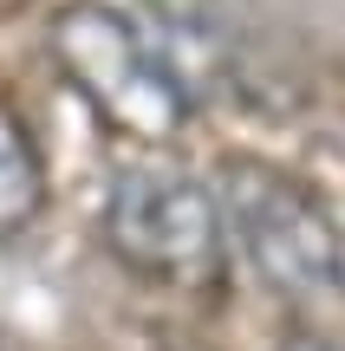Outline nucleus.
Segmentation results:
<instances>
[{
    "label": "nucleus",
    "instance_id": "f257e3e1",
    "mask_svg": "<svg viewBox=\"0 0 345 351\" xmlns=\"http://www.w3.org/2000/svg\"><path fill=\"white\" fill-rule=\"evenodd\" d=\"M104 247L137 280L169 293H222L228 280V208L182 163H130L104 189Z\"/></svg>",
    "mask_w": 345,
    "mask_h": 351
},
{
    "label": "nucleus",
    "instance_id": "f03ea898",
    "mask_svg": "<svg viewBox=\"0 0 345 351\" xmlns=\"http://www.w3.org/2000/svg\"><path fill=\"white\" fill-rule=\"evenodd\" d=\"M228 234L241 247L248 274L281 300H313L320 287H339V234L326 202L300 182L294 169L261 163V156H228L215 176Z\"/></svg>",
    "mask_w": 345,
    "mask_h": 351
},
{
    "label": "nucleus",
    "instance_id": "7ed1b4c3",
    "mask_svg": "<svg viewBox=\"0 0 345 351\" xmlns=\"http://www.w3.org/2000/svg\"><path fill=\"white\" fill-rule=\"evenodd\" d=\"M52 59L78 85V98L104 117L111 130L137 143H156L182 124L189 111V85L176 78V65L163 59L150 33L104 7H65L52 20Z\"/></svg>",
    "mask_w": 345,
    "mask_h": 351
},
{
    "label": "nucleus",
    "instance_id": "20e7f679",
    "mask_svg": "<svg viewBox=\"0 0 345 351\" xmlns=\"http://www.w3.org/2000/svg\"><path fill=\"white\" fill-rule=\"evenodd\" d=\"M46 202V169H39V150L26 137V124L0 104V234H20L26 221Z\"/></svg>",
    "mask_w": 345,
    "mask_h": 351
},
{
    "label": "nucleus",
    "instance_id": "39448f33",
    "mask_svg": "<svg viewBox=\"0 0 345 351\" xmlns=\"http://www.w3.org/2000/svg\"><path fill=\"white\" fill-rule=\"evenodd\" d=\"M281 351H339V345H333V339H287Z\"/></svg>",
    "mask_w": 345,
    "mask_h": 351
},
{
    "label": "nucleus",
    "instance_id": "423d86ee",
    "mask_svg": "<svg viewBox=\"0 0 345 351\" xmlns=\"http://www.w3.org/2000/svg\"><path fill=\"white\" fill-rule=\"evenodd\" d=\"M339 293H345V234H339Z\"/></svg>",
    "mask_w": 345,
    "mask_h": 351
}]
</instances>
